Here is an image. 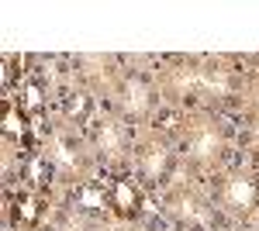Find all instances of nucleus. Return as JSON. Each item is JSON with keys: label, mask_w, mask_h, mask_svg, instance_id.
Returning <instances> with one entry per match:
<instances>
[{"label": "nucleus", "mask_w": 259, "mask_h": 231, "mask_svg": "<svg viewBox=\"0 0 259 231\" xmlns=\"http://www.w3.org/2000/svg\"><path fill=\"white\" fill-rule=\"evenodd\" d=\"M114 207H118L121 214H132V211H139L142 207V197H139V190L132 187V183H114Z\"/></svg>", "instance_id": "nucleus-1"}, {"label": "nucleus", "mask_w": 259, "mask_h": 231, "mask_svg": "<svg viewBox=\"0 0 259 231\" xmlns=\"http://www.w3.org/2000/svg\"><path fill=\"white\" fill-rule=\"evenodd\" d=\"M228 200H232L235 207H252V204H256V187H252V179H232Z\"/></svg>", "instance_id": "nucleus-2"}, {"label": "nucleus", "mask_w": 259, "mask_h": 231, "mask_svg": "<svg viewBox=\"0 0 259 231\" xmlns=\"http://www.w3.org/2000/svg\"><path fill=\"white\" fill-rule=\"evenodd\" d=\"M76 204L87 207V211H100V207H104V190L94 187V183H87V187L76 190Z\"/></svg>", "instance_id": "nucleus-3"}, {"label": "nucleus", "mask_w": 259, "mask_h": 231, "mask_svg": "<svg viewBox=\"0 0 259 231\" xmlns=\"http://www.w3.org/2000/svg\"><path fill=\"white\" fill-rule=\"evenodd\" d=\"M24 131H28V124H24V117H21V111H7L4 114V135H11V138H24Z\"/></svg>", "instance_id": "nucleus-4"}, {"label": "nucleus", "mask_w": 259, "mask_h": 231, "mask_svg": "<svg viewBox=\"0 0 259 231\" xmlns=\"http://www.w3.org/2000/svg\"><path fill=\"white\" fill-rule=\"evenodd\" d=\"M14 211H18V217L24 224H35V221H38V204H35V197H18Z\"/></svg>", "instance_id": "nucleus-5"}, {"label": "nucleus", "mask_w": 259, "mask_h": 231, "mask_svg": "<svg viewBox=\"0 0 259 231\" xmlns=\"http://www.w3.org/2000/svg\"><path fill=\"white\" fill-rule=\"evenodd\" d=\"M21 104H24L28 111H41V86H38V83H24V90H21Z\"/></svg>", "instance_id": "nucleus-6"}, {"label": "nucleus", "mask_w": 259, "mask_h": 231, "mask_svg": "<svg viewBox=\"0 0 259 231\" xmlns=\"http://www.w3.org/2000/svg\"><path fill=\"white\" fill-rule=\"evenodd\" d=\"M87 111H90V100H87V94H76L69 104H66V114H69V117H83Z\"/></svg>", "instance_id": "nucleus-7"}, {"label": "nucleus", "mask_w": 259, "mask_h": 231, "mask_svg": "<svg viewBox=\"0 0 259 231\" xmlns=\"http://www.w3.org/2000/svg\"><path fill=\"white\" fill-rule=\"evenodd\" d=\"M28 179L31 183H45V162L41 159H31L28 162Z\"/></svg>", "instance_id": "nucleus-8"}, {"label": "nucleus", "mask_w": 259, "mask_h": 231, "mask_svg": "<svg viewBox=\"0 0 259 231\" xmlns=\"http://www.w3.org/2000/svg\"><path fill=\"white\" fill-rule=\"evenodd\" d=\"M128 104H135V107H142L145 104V97H142V86L135 83V86H128Z\"/></svg>", "instance_id": "nucleus-9"}, {"label": "nucleus", "mask_w": 259, "mask_h": 231, "mask_svg": "<svg viewBox=\"0 0 259 231\" xmlns=\"http://www.w3.org/2000/svg\"><path fill=\"white\" fill-rule=\"evenodd\" d=\"M162 166H166V155H152V159H149V169H152V173H156V169H162Z\"/></svg>", "instance_id": "nucleus-10"}]
</instances>
